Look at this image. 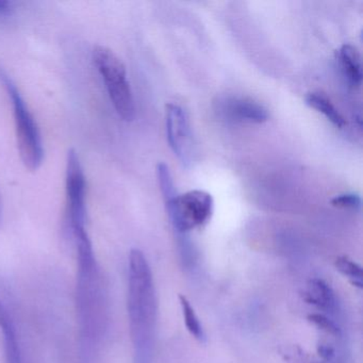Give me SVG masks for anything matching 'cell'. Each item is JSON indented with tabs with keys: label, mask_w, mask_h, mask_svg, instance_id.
Masks as SVG:
<instances>
[{
	"label": "cell",
	"mask_w": 363,
	"mask_h": 363,
	"mask_svg": "<svg viewBox=\"0 0 363 363\" xmlns=\"http://www.w3.org/2000/svg\"><path fill=\"white\" fill-rule=\"evenodd\" d=\"M77 252L75 306L78 327V362L99 363L108 329L105 279L86 229L72 235Z\"/></svg>",
	"instance_id": "6da1fadb"
},
{
	"label": "cell",
	"mask_w": 363,
	"mask_h": 363,
	"mask_svg": "<svg viewBox=\"0 0 363 363\" xmlns=\"http://www.w3.org/2000/svg\"><path fill=\"white\" fill-rule=\"evenodd\" d=\"M128 313L138 362L143 363L155 313L154 288L147 259L140 250L129 255Z\"/></svg>",
	"instance_id": "7a4b0ae2"
},
{
	"label": "cell",
	"mask_w": 363,
	"mask_h": 363,
	"mask_svg": "<svg viewBox=\"0 0 363 363\" xmlns=\"http://www.w3.org/2000/svg\"><path fill=\"white\" fill-rule=\"evenodd\" d=\"M0 84L7 91L13 106L16 139L21 159L27 169L37 171L43 162L44 148L39 127L29 111L16 82L9 74L0 67Z\"/></svg>",
	"instance_id": "3957f363"
},
{
	"label": "cell",
	"mask_w": 363,
	"mask_h": 363,
	"mask_svg": "<svg viewBox=\"0 0 363 363\" xmlns=\"http://www.w3.org/2000/svg\"><path fill=\"white\" fill-rule=\"evenodd\" d=\"M92 58L105 82L114 109L123 120L130 122L135 116V106L124 63L105 46H95Z\"/></svg>",
	"instance_id": "277c9868"
},
{
	"label": "cell",
	"mask_w": 363,
	"mask_h": 363,
	"mask_svg": "<svg viewBox=\"0 0 363 363\" xmlns=\"http://www.w3.org/2000/svg\"><path fill=\"white\" fill-rule=\"evenodd\" d=\"M213 205L211 194L201 190L176 195L165 203L172 225L179 233H186L203 226L211 218Z\"/></svg>",
	"instance_id": "5b68a950"
},
{
	"label": "cell",
	"mask_w": 363,
	"mask_h": 363,
	"mask_svg": "<svg viewBox=\"0 0 363 363\" xmlns=\"http://www.w3.org/2000/svg\"><path fill=\"white\" fill-rule=\"evenodd\" d=\"M65 190H67V223L71 235L78 230L86 229V182L79 156L74 148L67 152V174H65Z\"/></svg>",
	"instance_id": "8992f818"
},
{
	"label": "cell",
	"mask_w": 363,
	"mask_h": 363,
	"mask_svg": "<svg viewBox=\"0 0 363 363\" xmlns=\"http://www.w3.org/2000/svg\"><path fill=\"white\" fill-rule=\"evenodd\" d=\"M165 120L169 146L180 162L189 167L194 159V142L188 114L179 105L169 104Z\"/></svg>",
	"instance_id": "52a82bcc"
},
{
	"label": "cell",
	"mask_w": 363,
	"mask_h": 363,
	"mask_svg": "<svg viewBox=\"0 0 363 363\" xmlns=\"http://www.w3.org/2000/svg\"><path fill=\"white\" fill-rule=\"evenodd\" d=\"M218 111L227 118L235 122L261 124L267 122L269 111L264 106L247 97H223L218 103Z\"/></svg>",
	"instance_id": "ba28073f"
},
{
	"label": "cell",
	"mask_w": 363,
	"mask_h": 363,
	"mask_svg": "<svg viewBox=\"0 0 363 363\" xmlns=\"http://www.w3.org/2000/svg\"><path fill=\"white\" fill-rule=\"evenodd\" d=\"M0 333H3L6 363H25L20 335L7 306L0 301Z\"/></svg>",
	"instance_id": "9c48e42d"
},
{
	"label": "cell",
	"mask_w": 363,
	"mask_h": 363,
	"mask_svg": "<svg viewBox=\"0 0 363 363\" xmlns=\"http://www.w3.org/2000/svg\"><path fill=\"white\" fill-rule=\"evenodd\" d=\"M301 297L309 305L329 311L335 306V295L331 286L320 278H311L306 284Z\"/></svg>",
	"instance_id": "30bf717a"
},
{
	"label": "cell",
	"mask_w": 363,
	"mask_h": 363,
	"mask_svg": "<svg viewBox=\"0 0 363 363\" xmlns=\"http://www.w3.org/2000/svg\"><path fill=\"white\" fill-rule=\"evenodd\" d=\"M340 69L352 86H360L362 82V63L360 52L352 44H344L337 54Z\"/></svg>",
	"instance_id": "8fae6325"
},
{
	"label": "cell",
	"mask_w": 363,
	"mask_h": 363,
	"mask_svg": "<svg viewBox=\"0 0 363 363\" xmlns=\"http://www.w3.org/2000/svg\"><path fill=\"white\" fill-rule=\"evenodd\" d=\"M306 101L312 109L322 113L331 124L337 128L345 127L346 121L344 116L340 113L339 110L335 107L330 99L324 93L312 92L306 96Z\"/></svg>",
	"instance_id": "7c38bea8"
},
{
	"label": "cell",
	"mask_w": 363,
	"mask_h": 363,
	"mask_svg": "<svg viewBox=\"0 0 363 363\" xmlns=\"http://www.w3.org/2000/svg\"><path fill=\"white\" fill-rule=\"evenodd\" d=\"M180 307L184 315V324L190 335L199 342H205L206 333L203 324L197 316L194 308L191 305L190 301L184 295H179Z\"/></svg>",
	"instance_id": "4fadbf2b"
},
{
	"label": "cell",
	"mask_w": 363,
	"mask_h": 363,
	"mask_svg": "<svg viewBox=\"0 0 363 363\" xmlns=\"http://www.w3.org/2000/svg\"><path fill=\"white\" fill-rule=\"evenodd\" d=\"M335 267L339 273L345 276L352 286L358 289L363 288L362 267L356 261L347 256L337 257L335 261Z\"/></svg>",
	"instance_id": "5bb4252c"
},
{
	"label": "cell",
	"mask_w": 363,
	"mask_h": 363,
	"mask_svg": "<svg viewBox=\"0 0 363 363\" xmlns=\"http://www.w3.org/2000/svg\"><path fill=\"white\" fill-rule=\"evenodd\" d=\"M157 177H158L159 186H160L161 193L164 199V203H167L177 194H176L171 172L164 162L158 163L157 165Z\"/></svg>",
	"instance_id": "9a60e30c"
},
{
	"label": "cell",
	"mask_w": 363,
	"mask_h": 363,
	"mask_svg": "<svg viewBox=\"0 0 363 363\" xmlns=\"http://www.w3.org/2000/svg\"><path fill=\"white\" fill-rule=\"evenodd\" d=\"M308 320L314 326L318 327V329L328 333V335H335V337H337L340 335V329L337 324L333 320H331L330 318L324 315V314H309L308 315Z\"/></svg>",
	"instance_id": "2e32d148"
},
{
	"label": "cell",
	"mask_w": 363,
	"mask_h": 363,
	"mask_svg": "<svg viewBox=\"0 0 363 363\" xmlns=\"http://www.w3.org/2000/svg\"><path fill=\"white\" fill-rule=\"evenodd\" d=\"M331 205L339 209L359 210L361 208V197L356 193L337 195L331 199Z\"/></svg>",
	"instance_id": "e0dca14e"
},
{
	"label": "cell",
	"mask_w": 363,
	"mask_h": 363,
	"mask_svg": "<svg viewBox=\"0 0 363 363\" xmlns=\"http://www.w3.org/2000/svg\"><path fill=\"white\" fill-rule=\"evenodd\" d=\"M318 352L324 361H330L335 356V350L328 344H320L318 347Z\"/></svg>",
	"instance_id": "ac0fdd59"
},
{
	"label": "cell",
	"mask_w": 363,
	"mask_h": 363,
	"mask_svg": "<svg viewBox=\"0 0 363 363\" xmlns=\"http://www.w3.org/2000/svg\"><path fill=\"white\" fill-rule=\"evenodd\" d=\"M13 11V4L8 0H0V16H10Z\"/></svg>",
	"instance_id": "d6986e66"
},
{
	"label": "cell",
	"mask_w": 363,
	"mask_h": 363,
	"mask_svg": "<svg viewBox=\"0 0 363 363\" xmlns=\"http://www.w3.org/2000/svg\"><path fill=\"white\" fill-rule=\"evenodd\" d=\"M1 216H3V203H1V195H0V222H1Z\"/></svg>",
	"instance_id": "ffe728a7"
}]
</instances>
